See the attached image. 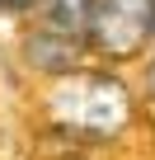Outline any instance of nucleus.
<instances>
[{"label": "nucleus", "instance_id": "7ed1b4c3", "mask_svg": "<svg viewBox=\"0 0 155 160\" xmlns=\"http://www.w3.org/2000/svg\"><path fill=\"white\" fill-rule=\"evenodd\" d=\"M24 57H28L38 71H75V66H80V42L42 28V33H33V38L24 42Z\"/></svg>", "mask_w": 155, "mask_h": 160}, {"label": "nucleus", "instance_id": "39448f33", "mask_svg": "<svg viewBox=\"0 0 155 160\" xmlns=\"http://www.w3.org/2000/svg\"><path fill=\"white\" fill-rule=\"evenodd\" d=\"M33 0H0V10H28Z\"/></svg>", "mask_w": 155, "mask_h": 160}, {"label": "nucleus", "instance_id": "20e7f679", "mask_svg": "<svg viewBox=\"0 0 155 160\" xmlns=\"http://www.w3.org/2000/svg\"><path fill=\"white\" fill-rule=\"evenodd\" d=\"M90 10H94V0H42L47 33H61V38L85 42V33H90Z\"/></svg>", "mask_w": 155, "mask_h": 160}, {"label": "nucleus", "instance_id": "0eeeda50", "mask_svg": "<svg viewBox=\"0 0 155 160\" xmlns=\"http://www.w3.org/2000/svg\"><path fill=\"white\" fill-rule=\"evenodd\" d=\"M150 28H155V10H150Z\"/></svg>", "mask_w": 155, "mask_h": 160}, {"label": "nucleus", "instance_id": "f257e3e1", "mask_svg": "<svg viewBox=\"0 0 155 160\" xmlns=\"http://www.w3.org/2000/svg\"><path fill=\"white\" fill-rule=\"evenodd\" d=\"M47 113L56 127H70L80 137H118L132 118V99L122 90V80L113 75H75L66 85L52 90L47 99Z\"/></svg>", "mask_w": 155, "mask_h": 160}, {"label": "nucleus", "instance_id": "f03ea898", "mask_svg": "<svg viewBox=\"0 0 155 160\" xmlns=\"http://www.w3.org/2000/svg\"><path fill=\"white\" fill-rule=\"evenodd\" d=\"M150 10H155V0H94L85 38L108 57H127V52H136L146 42Z\"/></svg>", "mask_w": 155, "mask_h": 160}, {"label": "nucleus", "instance_id": "423d86ee", "mask_svg": "<svg viewBox=\"0 0 155 160\" xmlns=\"http://www.w3.org/2000/svg\"><path fill=\"white\" fill-rule=\"evenodd\" d=\"M146 85H150V99H155V61H150V75H146Z\"/></svg>", "mask_w": 155, "mask_h": 160}]
</instances>
